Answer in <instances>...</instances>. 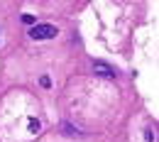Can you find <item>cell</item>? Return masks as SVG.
<instances>
[{
    "mask_svg": "<svg viewBox=\"0 0 159 142\" xmlns=\"http://www.w3.org/2000/svg\"><path fill=\"white\" fill-rule=\"evenodd\" d=\"M57 34H59V27H54V25H32V30H30L32 39H54Z\"/></svg>",
    "mask_w": 159,
    "mask_h": 142,
    "instance_id": "obj_1",
    "label": "cell"
},
{
    "mask_svg": "<svg viewBox=\"0 0 159 142\" xmlns=\"http://www.w3.org/2000/svg\"><path fill=\"white\" fill-rule=\"evenodd\" d=\"M93 71H96L98 76H105V79H115V76H118V71H115L113 66L103 64V61H93Z\"/></svg>",
    "mask_w": 159,
    "mask_h": 142,
    "instance_id": "obj_2",
    "label": "cell"
},
{
    "mask_svg": "<svg viewBox=\"0 0 159 142\" xmlns=\"http://www.w3.org/2000/svg\"><path fill=\"white\" fill-rule=\"evenodd\" d=\"M27 130H30L32 135H37V132L42 130V122L37 120V118H27Z\"/></svg>",
    "mask_w": 159,
    "mask_h": 142,
    "instance_id": "obj_3",
    "label": "cell"
},
{
    "mask_svg": "<svg viewBox=\"0 0 159 142\" xmlns=\"http://www.w3.org/2000/svg\"><path fill=\"white\" fill-rule=\"evenodd\" d=\"M154 140H157L154 130H152V127H144V142H154Z\"/></svg>",
    "mask_w": 159,
    "mask_h": 142,
    "instance_id": "obj_4",
    "label": "cell"
},
{
    "mask_svg": "<svg viewBox=\"0 0 159 142\" xmlns=\"http://www.w3.org/2000/svg\"><path fill=\"white\" fill-rule=\"evenodd\" d=\"M39 83L44 86V88H49V86H52V81H49V76H42V79H39Z\"/></svg>",
    "mask_w": 159,
    "mask_h": 142,
    "instance_id": "obj_5",
    "label": "cell"
},
{
    "mask_svg": "<svg viewBox=\"0 0 159 142\" xmlns=\"http://www.w3.org/2000/svg\"><path fill=\"white\" fill-rule=\"evenodd\" d=\"M22 22H25V25H32L34 17H32V15H22Z\"/></svg>",
    "mask_w": 159,
    "mask_h": 142,
    "instance_id": "obj_6",
    "label": "cell"
}]
</instances>
